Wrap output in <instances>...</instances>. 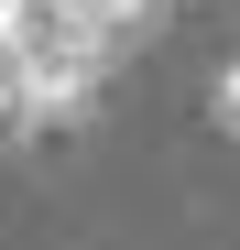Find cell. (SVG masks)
<instances>
[{"label":"cell","mask_w":240,"mask_h":250,"mask_svg":"<svg viewBox=\"0 0 240 250\" xmlns=\"http://www.w3.org/2000/svg\"><path fill=\"white\" fill-rule=\"evenodd\" d=\"M218 131H229V142H240V55H229V65H218Z\"/></svg>","instance_id":"obj_1"}]
</instances>
